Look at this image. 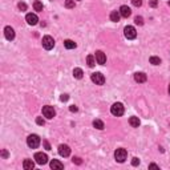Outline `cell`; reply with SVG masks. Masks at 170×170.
<instances>
[{
  "instance_id": "cell-22",
  "label": "cell",
  "mask_w": 170,
  "mask_h": 170,
  "mask_svg": "<svg viewBox=\"0 0 170 170\" xmlns=\"http://www.w3.org/2000/svg\"><path fill=\"white\" fill-rule=\"evenodd\" d=\"M93 126H95L96 129H100V130H102L105 128L104 122H102L101 120H95V121H93Z\"/></svg>"
},
{
  "instance_id": "cell-3",
  "label": "cell",
  "mask_w": 170,
  "mask_h": 170,
  "mask_svg": "<svg viewBox=\"0 0 170 170\" xmlns=\"http://www.w3.org/2000/svg\"><path fill=\"white\" fill-rule=\"evenodd\" d=\"M27 144H28V146L29 148H32V149L37 148V146L40 145V138H39V135H36V134L28 135V138H27Z\"/></svg>"
},
{
  "instance_id": "cell-32",
  "label": "cell",
  "mask_w": 170,
  "mask_h": 170,
  "mask_svg": "<svg viewBox=\"0 0 170 170\" xmlns=\"http://www.w3.org/2000/svg\"><path fill=\"white\" fill-rule=\"evenodd\" d=\"M68 98H69V96H68V95H61L60 100L61 101H68Z\"/></svg>"
},
{
  "instance_id": "cell-30",
  "label": "cell",
  "mask_w": 170,
  "mask_h": 170,
  "mask_svg": "<svg viewBox=\"0 0 170 170\" xmlns=\"http://www.w3.org/2000/svg\"><path fill=\"white\" fill-rule=\"evenodd\" d=\"M36 124H37V125H44V120H43V118H41V117H37V118H36Z\"/></svg>"
},
{
  "instance_id": "cell-10",
  "label": "cell",
  "mask_w": 170,
  "mask_h": 170,
  "mask_svg": "<svg viewBox=\"0 0 170 170\" xmlns=\"http://www.w3.org/2000/svg\"><path fill=\"white\" fill-rule=\"evenodd\" d=\"M25 20H27V23H28L29 25H36L39 21V17L35 13H28V15L25 16Z\"/></svg>"
},
{
  "instance_id": "cell-12",
  "label": "cell",
  "mask_w": 170,
  "mask_h": 170,
  "mask_svg": "<svg viewBox=\"0 0 170 170\" xmlns=\"http://www.w3.org/2000/svg\"><path fill=\"white\" fill-rule=\"evenodd\" d=\"M4 36H6L7 40H13V39H15V31H13V28L6 27V28H4Z\"/></svg>"
},
{
  "instance_id": "cell-6",
  "label": "cell",
  "mask_w": 170,
  "mask_h": 170,
  "mask_svg": "<svg viewBox=\"0 0 170 170\" xmlns=\"http://www.w3.org/2000/svg\"><path fill=\"white\" fill-rule=\"evenodd\" d=\"M92 81L95 82L96 85H104V82H105V77H104V75L102 73H100V72H97V73H92Z\"/></svg>"
},
{
  "instance_id": "cell-5",
  "label": "cell",
  "mask_w": 170,
  "mask_h": 170,
  "mask_svg": "<svg viewBox=\"0 0 170 170\" xmlns=\"http://www.w3.org/2000/svg\"><path fill=\"white\" fill-rule=\"evenodd\" d=\"M41 43H43V47L47 50H50L55 47V40H53V37H50V36H44Z\"/></svg>"
},
{
  "instance_id": "cell-7",
  "label": "cell",
  "mask_w": 170,
  "mask_h": 170,
  "mask_svg": "<svg viewBox=\"0 0 170 170\" xmlns=\"http://www.w3.org/2000/svg\"><path fill=\"white\" fill-rule=\"evenodd\" d=\"M43 114H44V117H47V118H53L55 116H56V110L53 109V106H49V105H47V106H43Z\"/></svg>"
},
{
  "instance_id": "cell-38",
  "label": "cell",
  "mask_w": 170,
  "mask_h": 170,
  "mask_svg": "<svg viewBox=\"0 0 170 170\" xmlns=\"http://www.w3.org/2000/svg\"><path fill=\"white\" fill-rule=\"evenodd\" d=\"M169 93H170V85H169Z\"/></svg>"
},
{
  "instance_id": "cell-19",
  "label": "cell",
  "mask_w": 170,
  "mask_h": 170,
  "mask_svg": "<svg viewBox=\"0 0 170 170\" xmlns=\"http://www.w3.org/2000/svg\"><path fill=\"white\" fill-rule=\"evenodd\" d=\"M129 124L133 126V128H138V126H140L138 117H130V118H129Z\"/></svg>"
},
{
  "instance_id": "cell-15",
  "label": "cell",
  "mask_w": 170,
  "mask_h": 170,
  "mask_svg": "<svg viewBox=\"0 0 170 170\" xmlns=\"http://www.w3.org/2000/svg\"><path fill=\"white\" fill-rule=\"evenodd\" d=\"M50 167L52 169H57V170H61V169H64V165L61 164L60 161H57V160H52L50 161Z\"/></svg>"
},
{
  "instance_id": "cell-4",
  "label": "cell",
  "mask_w": 170,
  "mask_h": 170,
  "mask_svg": "<svg viewBox=\"0 0 170 170\" xmlns=\"http://www.w3.org/2000/svg\"><path fill=\"white\" fill-rule=\"evenodd\" d=\"M126 157H128V151L125 149H117L114 151V158H116L117 162H124L126 160Z\"/></svg>"
},
{
  "instance_id": "cell-21",
  "label": "cell",
  "mask_w": 170,
  "mask_h": 170,
  "mask_svg": "<svg viewBox=\"0 0 170 170\" xmlns=\"http://www.w3.org/2000/svg\"><path fill=\"white\" fill-rule=\"evenodd\" d=\"M64 45H65L66 49H75L76 48V43L73 40H65L64 41Z\"/></svg>"
},
{
  "instance_id": "cell-35",
  "label": "cell",
  "mask_w": 170,
  "mask_h": 170,
  "mask_svg": "<svg viewBox=\"0 0 170 170\" xmlns=\"http://www.w3.org/2000/svg\"><path fill=\"white\" fill-rule=\"evenodd\" d=\"M150 6L151 7H157V0H151V1H150Z\"/></svg>"
},
{
  "instance_id": "cell-16",
  "label": "cell",
  "mask_w": 170,
  "mask_h": 170,
  "mask_svg": "<svg viewBox=\"0 0 170 170\" xmlns=\"http://www.w3.org/2000/svg\"><path fill=\"white\" fill-rule=\"evenodd\" d=\"M23 167H24L25 170H32L33 167H35V164H33V161L32 160H24V162H23Z\"/></svg>"
},
{
  "instance_id": "cell-8",
  "label": "cell",
  "mask_w": 170,
  "mask_h": 170,
  "mask_svg": "<svg viewBox=\"0 0 170 170\" xmlns=\"http://www.w3.org/2000/svg\"><path fill=\"white\" fill-rule=\"evenodd\" d=\"M35 160L39 165H45L48 162V155L45 154V153H36Z\"/></svg>"
},
{
  "instance_id": "cell-27",
  "label": "cell",
  "mask_w": 170,
  "mask_h": 170,
  "mask_svg": "<svg viewBox=\"0 0 170 170\" xmlns=\"http://www.w3.org/2000/svg\"><path fill=\"white\" fill-rule=\"evenodd\" d=\"M132 3L134 7H140L142 4V0H132Z\"/></svg>"
},
{
  "instance_id": "cell-20",
  "label": "cell",
  "mask_w": 170,
  "mask_h": 170,
  "mask_svg": "<svg viewBox=\"0 0 170 170\" xmlns=\"http://www.w3.org/2000/svg\"><path fill=\"white\" fill-rule=\"evenodd\" d=\"M82 75H84V72H82L81 68H75L73 69V76H75L76 79H82Z\"/></svg>"
},
{
  "instance_id": "cell-18",
  "label": "cell",
  "mask_w": 170,
  "mask_h": 170,
  "mask_svg": "<svg viewBox=\"0 0 170 170\" xmlns=\"http://www.w3.org/2000/svg\"><path fill=\"white\" fill-rule=\"evenodd\" d=\"M96 56H93V55H89L88 57H86V63H88V65L91 66V68H93V66L96 65Z\"/></svg>"
},
{
  "instance_id": "cell-39",
  "label": "cell",
  "mask_w": 170,
  "mask_h": 170,
  "mask_svg": "<svg viewBox=\"0 0 170 170\" xmlns=\"http://www.w3.org/2000/svg\"><path fill=\"white\" fill-rule=\"evenodd\" d=\"M169 6H170V1H169Z\"/></svg>"
},
{
  "instance_id": "cell-24",
  "label": "cell",
  "mask_w": 170,
  "mask_h": 170,
  "mask_svg": "<svg viewBox=\"0 0 170 170\" xmlns=\"http://www.w3.org/2000/svg\"><path fill=\"white\" fill-rule=\"evenodd\" d=\"M150 64H153V65H160L161 59L160 57H155V56H151L150 57Z\"/></svg>"
},
{
  "instance_id": "cell-28",
  "label": "cell",
  "mask_w": 170,
  "mask_h": 170,
  "mask_svg": "<svg viewBox=\"0 0 170 170\" xmlns=\"http://www.w3.org/2000/svg\"><path fill=\"white\" fill-rule=\"evenodd\" d=\"M17 7H19L20 11H25V10H27V4H25V3H19V6H17Z\"/></svg>"
},
{
  "instance_id": "cell-29",
  "label": "cell",
  "mask_w": 170,
  "mask_h": 170,
  "mask_svg": "<svg viewBox=\"0 0 170 170\" xmlns=\"http://www.w3.org/2000/svg\"><path fill=\"white\" fill-rule=\"evenodd\" d=\"M73 162H75V164H77V165H81L82 164L81 158H79V157H73Z\"/></svg>"
},
{
  "instance_id": "cell-31",
  "label": "cell",
  "mask_w": 170,
  "mask_h": 170,
  "mask_svg": "<svg viewBox=\"0 0 170 170\" xmlns=\"http://www.w3.org/2000/svg\"><path fill=\"white\" fill-rule=\"evenodd\" d=\"M138 164H140V160L137 157H134V158H133V161H132V165H133V166H137Z\"/></svg>"
},
{
  "instance_id": "cell-1",
  "label": "cell",
  "mask_w": 170,
  "mask_h": 170,
  "mask_svg": "<svg viewBox=\"0 0 170 170\" xmlns=\"http://www.w3.org/2000/svg\"><path fill=\"white\" fill-rule=\"evenodd\" d=\"M110 112H112V114L116 117H120L124 114V105L121 104V102H116V104L112 105V108H110Z\"/></svg>"
},
{
  "instance_id": "cell-11",
  "label": "cell",
  "mask_w": 170,
  "mask_h": 170,
  "mask_svg": "<svg viewBox=\"0 0 170 170\" xmlns=\"http://www.w3.org/2000/svg\"><path fill=\"white\" fill-rule=\"evenodd\" d=\"M59 154L61 157H68L70 154V149L68 145H60L59 146Z\"/></svg>"
},
{
  "instance_id": "cell-9",
  "label": "cell",
  "mask_w": 170,
  "mask_h": 170,
  "mask_svg": "<svg viewBox=\"0 0 170 170\" xmlns=\"http://www.w3.org/2000/svg\"><path fill=\"white\" fill-rule=\"evenodd\" d=\"M95 56H96V60H97V63L100 64V65H104V64L106 63V56H105L104 52H101V50H97Z\"/></svg>"
},
{
  "instance_id": "cell-17",
  "label": "cell",
  "mask_w": 170,
  "mask_h": 170,
  "mask_svg": "<svg viewBox=\"0 0 170 170\" xmlns=\"http://www.w3.org/2000/svg\"><path fill=\"white\" fill-rule=\"evenodd\" d=\"M120 17H121L120 11H112V13H110V20L112 21H118Z\"/></svg>"
},
{
  "instance_id": "cell-37",
  "label": "cell",
  "mask_w": 170,
  "mask_h": 170,
  "mask_svg": "<svg viewBox=\"0 0 170 170\" xmlns=\"http://www.w3.org/2000/svg\"><path fill=\"white\" fill-rule=\"evenodd\" d=\"M44 145H45V148H47V149H48V150H49V149H50L49 144H48V142H47V141H44Z\"/></svg>"
},
{
  "instance_id": "cell-34",
  "label": "cell",
  "mask_w": 170,
  "mask_h": 170,
  "mask_svg": "<svg viewBox=\"0 0 170 170\" xmlns=\"http://www.w3.org/2000/svg\"><path fill=\"white\" fill-rule=\"evenodd\" d=\"M149 167H150V169H160V167H158L155 164H150V165H149Z\"/></svg>"
},
{
  "instance_id": "cell-25",
  "label": "cell",
  "mask_w": 170,
  "mask_h": 170,
  "mask_svg": "<svg viewBox=\"0 0 170 170\" xmlns=\"http://www.w3.org/2000/svg\"><path fill=\"white\" fill-rule=\"evenodd\" d=\"M65 7L66 8H75V0H66Z\"/></svg>"
},
{
  "instance_id": "cell-13",
  "label": "cell",
  "mask_w": 170,
  "mask_h": 170,
  "mask_svg": "<svg viewBox=\"0 0 170 170\" xmlns=\"http://www.w3.org/2000/svg\"><path fill=\"white\" fill-rule=\"evenodd\" d=\"M120 13L122 17H129V16L132 15V11H130V8L128 6H122L120 8Z\"/></svg>"
},
{
  "instance_id": "cell-14",
  "label": "cell",
  "mask_w": 170,
  "mask_h": 170,
  "mask_svg": "<svg viewBox=\"0 0 170 170\" xmlns=\"http://www.w3.org/2000/svg\"><path fill=\"white\" fill-rule=\"evenodd\" d=\"M134 80L137 82H145L146 80H148V77H146L145 73H142V72H137L134 75Z\"/></svg>"
},
{
  "instance_id": "cell-36",
  "label": "cell",
  "mask_w": 170,
  "mask_h": 170,
  "mask_svg": "<svg viewBox=\"0 0 170 170\" xmlns=\"http://www.w3.org/2000/svg\"><path fill=\"white\" fill-rule=\"evenodd\" d=\"M1 155H3L4 158H7V157H8V153H7L6 150H3V151H1Z\"/></svg>"
},
{
  "instance_id": "cell-26",
  "label": "cell",
  "mask_w": 170,
  "mask_h": 170,
  "mask_svg": "<svg viewBox=\"0 0 170 170\" xmlns=\"http://www.w3.org/2000/svg\"><path fill=\"white\" fill-rule=\"evenodd\" d=\"M134 21H135V24H138V25H142L144 24V19H142L141 16H137L134 19Z\"/></svg>"
},
{
  "instance_id": "cell-2",
  "label": "cell",
  "mask_w": 170,
  "mask_h": 170,
  "mask_svg": "<svg viewBox=\"0 0 170 170\" xmlns=\"http://www.w3.org/2000/svg\"><path fill=\"white\" fill-rule=\"evenodd\" d=\"M124 35H125V37L128 39V40H133V39L137 37V31H135L134 27L128 25V27H125V29H124Z\"/></svg>"
},
{
  "instance_id": "cell-33",
  "label": "cell",
  "mask_w": 170,
  "mask_h": 170,
  "mask_svg": "<svg viewBox=\"0 0 170 170\" xmlns=\"http://www.w3.org/2000/svg\"><path fill=\"white\" fill-rule=\"evenodd\" d=\"M69 110H70V112H77V106H76V105H70Z\"/></svg>"
},
{
  "instance_id": "cell-23",
  "label": "cell",
  "mask_w": 170,
  "mask_h": 170,
  "mask_svg": "<svg viewBox=\"0 0 170 170\" xmlns=\"http://www.w3.org/2000/svg\"><path fill=\"white\" fill-rule=\"evenodd\" d=\"M33 8H35V11H39V12H41V11H43V8H44V7H43V3H41V1H39V0H36L35 3H33Z\"/></svg>"
}]
</instances>
